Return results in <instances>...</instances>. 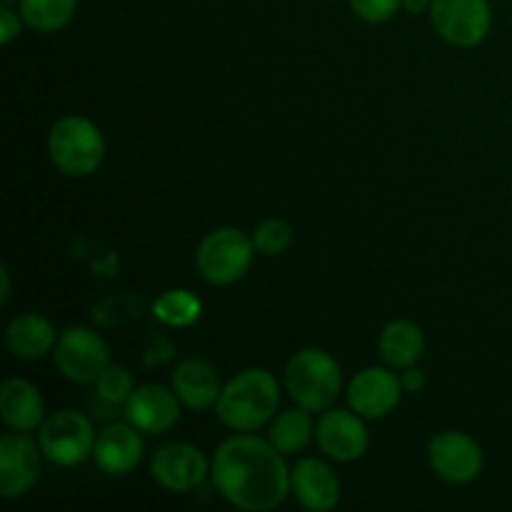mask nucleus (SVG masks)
<instances>
[{
    "instance_id": "obj_1",
    "label": "nucleus",
    "mask_w": 512,
    "mask_h": 512,
    "mask_svg": "<svg viewBox=\"0 0 512 512\" xmlns=\"http://www.w3.org/2000/svg\"><path fill=\"white\" fill-rule=\"evenodd\" d=\"M215 490L230 505L248 512L278 508L290 493V470L270 440L233 435L218 445L210 463Z\"/></svg>"
},
{
    "instance_id": "obj_2",
    "label": "nucleus",
    "mask_w": 512,
    "mask_h": 512,
    "mask_svg": "<svg viewBox=\"0 0 512 512\" xmlns=\"http://www.w3.org/2000/svg\"><path fill=\"white\" fill-rule=\"evenodd\" d=\"M278 405L280 385L275 375L263 368H248L225 385L215 403V413L225 428L253 433L278 413Z\"/></svg>"
},
{
    "instance_id": "obj_3",
    "label": "nucleus",
    "mask_w": 512,
    "mask_h": 512,
    "mask_svg": "<svg viewBox=\"0 0 512 512\" xmlns=\"http://www.w3.org/2000/svg\"><path fill=\"white\" fill-rule=\"evenodd\" d=\"M48 153L60 173L68 178H85L103 163L105 138L93 120L83 115H65L50 128Z\"/></svg>"
},
{
    "instance_id": "obj_4",
    "label": "nucleus",
    "mask_w": 512,
    "mask_h": 512,
    "mask_svg": "<svg viewBox=\"0 0 512 512\" xmlns=\"http://www.w3.org/2000/svg\"><path fill=\"white\" fill-rule=\"evenodd\" d=\"M343 373L338 360L320 348H305L290 358L285 370V388L300 408L323 413L338 400Z\"/></svg>"
},
{
    "instance_id": "obj_5",
    "label": "nucleus",
    "mask_w": 512,
    "mask_h": 512,
    "mask_svg": "<svg viewBox=\"0 0 512 512\" xmlns=\"http://www.w3.org/2000/svg\"><path fill=\"white\" fill-rule=\"evenodd\" d=\"M253 238L238 228H218L203 238L195 253V268L210 285L238 283L253 263Z\"/></svg>"
},
{
    "instance_id": "obj_6",
    "label": "nucleus",
    "mask_w": 512,
    "mask_h": 512,
    "mask_svg": "<svg viewBox=\"0 0 512 512\" xmlns=\"http://www.w3.org/2000/svg\"><path fill=\"white\" fill-rule=\"evenodd\" d=\"M95 440L93 425L78 410H58L40 425V450L60 468L85 463L93 455Z\"/></svg>"
},
{
    "instance_id": "obj_7",
    "label": "nucleus",
    "mask_w": 512,
    "mask_h": 512,
    "mask_svg": "<svg viewBox=\"0 0 512 512\" xmlns=\"http://www.w3.org/2000/svg\"><path fill=\"white\" fill-rule=\"evenodd\" d=\"M428 13L435 33L455 48L480 45L493 25L488 0H433Z\"/></svg>"
},
{
    "instance_id": "obj_8",
    "label": "nucleus",
    "mask_w": 512,
    "mask_h": 512,
    "mask_svg": "<svg viewBox=\"0 0 512 512\" xmlns=\"http://www.w3.org/2000/svg\"><path fill=\"white\" fill-rule=\"evenodd\" d=\"M55 365L68 380L80 385H90L98 380L110 365V353L105 340L95 330L73 325L58 335V343L53 348Z\"/></svg>"
},
{
    "instance_id": "obj_9",
    "label": "nucleus",
    "mask_w": 512,
    "mask_h": 512,
    "mask_svg": "<svg viewBox=\"0 0 512 512\" xmlns=\"http://www.w3.org/2000/svg\"><path fill=\"white\" fill-rule=\"evenodd\" d=\"M430 468L450 485L473 483L483 473V448L478 440L460 430H445L428 445Z\"/></svg>"
},
{
    "instance_id": "obj_10",
    "label": "nucleus",
    "mask_w": 512,
    "mask_h": 512,
    "mask_svg": "<svg viewBox=\"0 0 512 512\" xmlns=\"http://www.w3.org/2000/svg\"><path fill=\"white\" fill-rule=\"evenodd\" d=\"M355 410H325L315 425L320 453L335 463H353L363 458L370 445L368 428Z\"/></svg>"
},
{
    "instance_id": "obj_11",
    "label": "nucleus",
    "mask_w": 512,
    "mask_h": 512,
    "mask_svg": "<svg viewBox=\"0 0 512 512\" xmlns=\"http://www.w3.org/2000/svg\"><path fill=\"white\" fill-rule=\"evenodd\" d=\"M40 453L43 450L28 438V433H13L0 438V495L15 500L28 493L40 478Z\"/></svg>"
},
{
    "instance_id": "obj_12",
    "label": "nucleus",
    "mask_w": 512,
    "mask_h": 512,
    "mask_svg": "<svg viewBox=\"0 0 512 512\" xmlns=\"http://www.w3.org/2000/svg\"><path fill=\"white\" fill-rule=\"evenodd\" d=\"M210 473L203 450L190 443H173L160 448L150 460V475L160 488L170 493H188L195 490Z\"/></svg>"
},
{
    "instance_id": "obj_13",
    "label": "nucleus",
    "mask_w": 512,
    "mask_h": 512,
    "mask_svg": "<svg viewBox=\"0 0 512 512\" xmlns=\"http://www.w3.org/2000/svg\"><path fill=\"white\" fill-rule=\"evenodd\" d=\"M403 390V380L388 368H365L350 380L348 405L360 418L378 420L398 408Z\"/></svg>"
},
{
    "instance_id": "obj_14",
    "label": "nucleus",
    "mask_w": 512,
    "mask_h": 512,
    "mask_svg": "<svg viewBox=\"0 0 512 512\" xmlns=\"http://www.w3.org/2000/svg\"><path fill=\"white\" fill-rule=\"evenodd\" d=\"M125 418L140 433H168L180 420V398L175 395V390L163 388V385H140L125 400Z\"/></svg>"
},
{
    "instance_id": "obj_15",
    "label": "nucleus",
    "mask_w": 512,
    "mask_h": 512,
    "mask_svg": "<svg viewBox=\"0 0 512 512\" xmlns=\"http://www.w3.org/2000/svg\"><path fill=\"white\" fill-rule=\"evenodd\" d=\"M290 493L305 510L328 512L340 500V480L320 458H303L290 470Z\"/></svg>"
},
{
    "instance_id": "obj_16",
    "label": "nucleus",
    "mask_w": 512,
    "mask_h": 512,
    "mask_svg": "<svg viewBox=\"0 0 512 512\" xmlns=\"http://www.w3.org/2000/svg\"><path fill=\"white\" fill-rule=\"evenodd\" d=\"M143 448V435H140V430L135 428V425L115 423L108 425V428L98 435L93 458L95 465H98L105 475L120 478V475H128L138 468L140 458H143Z\"/></svg>"
},
{
    "instance_id": "obj_17",
    "label": "nucleus",
    "mask_w": 512,
    "mask_h": 512,
    "mask_svg": "<svg viewBox=\"0 0 512 512\" xmlns=\"http://www.w3.org/2000/svg\"><path fill=\"white\" fill-rule=\"evenodd\" d=\"M0 415L10 430L33 433L45 420L43 395L33 383L23 378L5 380L0 388Z\"/></svg>"
},
{
    "instance_id": "obj_18",
    "label": "nucleus",
    "mask_w": 512,
    "mask_h": 512,
    "mask_svg": "<svg viewBox=\"0 0 512 512\" xmlns=\"http://www.w3.org/2000/svg\"><path fill=\"white\" fill-rule=\"evenodd\" d=\"M173 390L180 403L190 410L213 408L218 403L220 393H223L218 370L200 358H188L175 368Z\"/></svg>"
},
{
    "instance_id": "obj_19",
    "label": "nucleus",
    "mask_w": 512,
    "mask_h": 512,
    "mask_svg": "<svg viewBox=\"0 0 512 512\" xmlns=\"http://www.w3.org/2000/svg\"><path fill=\"white\" fill-rule=\"evenodd\" d=\"M5 343L8 350L20 360H38L43 355L53 353L58 343L55 325L38 313H23L8 325L5 330Z\"/></svg>"
},
{
    "instance_id": "obj_20",
    "label": "nucleus",
    "mask_w": 512,
    "mask_h": 512,
    "mask_svg": "<svg viewBox=\"0 0 512 512\" xmlns=\"http://www.w3.org/2000/svg\"><path fill=\"white\" fill-rule=\"evenodd\" d=\"M380 358L388 368L393 370H405L413 368L420 363L425 350V338L423 330L413 323V320H393L383 328L378 340Z\"/></svg>"
},
{
    "instance_id": "obj_21",
    "label": "nucleus",
    "mask_w": 512,
    "mask_h": 512,
    "mask_svg": "<svg viewBox=\"0 0 512 512\" xmlns=\"http://www.w3.org/2000/svg\"><path fill=\"white\" fill-rule=\"evenodd\" d=\"M315 433V425L310 420V410L305 408H290L275 415L273 425H270L268 440L280 450L283 455H295L310 443Z\"/></svg>"
},
{
    "instance_id": "obj_22",
    "label": "nucleus",
    "mask_w": 512,
    "mask_h": 512,
    "mask_svg": "<svg viewBox=\"0 0 512 512\" xmlns=\"http://www.w3.org/2000/svg\"><path fill=\"white\" fill-rule=\"evenodd\" d=\"M78 0H20V18L35 33H58L73 20Z\"/></svg>"
},
{
    "instance_id": "obj_23",
    "label": "nucleus",
    "mask_w": 512,
    "mask_h": 512,
    "mask_svg": "<svg viewBox=\"0 0 512 512\" xmlns=\"http://www.w3.org/2000/svg\"><path fill=\"white\" fill-rule=\"evenodd\" d=\"M203 313V303L193 290L173 288L153 303V318L168 328H188Z\"/></svg>"
},
{
    "instance_id": "obj_24",
    "label": "nucleus",
    "mask_w": 512,
    "mask_h": 512,
    "mask_svg": "<svg viewBox=\"0 0 512 512\" xmlns=\"http://www.w3.org/2000/svg\"><path fill=\"white\" fill-rule=\"evenodd\" d=\"M250 238H253L255 253L275 258V255L285 253V250L290 248V243H293V228H290L285 220L270 218L263 220V223L253 230Z\"/></svg>"
},
{
    "instance_id": "obj_25",
    "label": "nucleus",
    "mask_w": 512,
    "mask_h": 512,
    "mask_svg": "<svg viewBox=\"0 0 512 512\" xmlns=\"http://www.w3.org/2000/svg\"><path fill=\"white\" fill-rule=\"evenodd\" d=\"M93 385L98 398L105 400L108 405L125 403L135 390L133 375H130L125 368H120V365H108V368L98 375V380H95Z\"/></svg>"
},
{
    "instance_id": "obj_26",
    "label": "nucleus",
    "mask_w": 512,
    "mask_h": 512,
    "mask_svg": "<svg viewBox=\"0 0 512 512\" xmlns=\"http://www.w3.org/2000/svg\"><path fill=\"white\" fill-rule=\"evenodd\" d=\"M403 0H350V8L363 23L378 25L393 18L400 10Z\"/></svg>"
},
{
    "instance_id": "obj_27",
    "label": "nucleus",
    "mask_w": 512,
    "mask_h": 512,
    "mask_svg": "<svg viewBox=\"0 0 512 512\" xmlns=\"http://www.w3.org/2000/svg\"><path fill=\"white\" fill-rule=\"evenodd\" d=\"M23 18H20L18 13H13L10 8H3L0 10V43L3 45H10L15 38L20 35V30H23Z\"/></svg>"
},
{
    "instance_id": "obj_28",
    "label": "nucleus",
    "mask_w": 512,
    "mask_h": 512,
    "mask_svg": "<svg viewBox=\"0 0 512 512\" xmlns=\"http://www.w3.org/2000/svg\"><path fill=\"white\" fill-rule=\"evenodd\" d=\"M400 380H403L405 393H420V390L425 388V373L418 368V365H413V368H405L403 375H400Z\"/></svg>"
},
{
    "instance_id": "obj_29",
    "label": "nucleus",
    "mask_w": 512,
    "mask_h": 512,
    "mask_svg": "<svg viewBox=\"0 0 512 512\" xmlns=\"http://www.w3.org/2000/svg\"><path fill=\"white\" fill-rule=\"evenodd\" d=\"M430 3H433V0H403V8L408 10V13L420 15L425 13V10H430Z\"/></svg>"
},
{
    "instance_id": "obj_30",
    "label": "nucleus",
    "mask_w": 512,
    "mask_h": 512,
    "mask_svg": "<svg viewBox=\"0 0 512 512\" xmlns=\"http://www.w3.org/2000/svg\"><path fill=\"white\" fill-rule=\"evenodd\" d=\"M0 280H3V288H0V303L3 305H8V300H10V270L5 268H0Z\"/></svg>"
}]
</instances>
